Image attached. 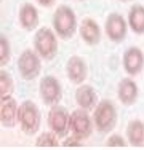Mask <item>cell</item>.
Segmentation results:
<instances>
[{
	"instance_id": "11",
	"label": "cell",
	"mask_w": 144,
	"mask_h": 150,
	"mask_svg": "<svg viewBox=\"0 0 144 150\" xmlns=\"http://www.w3.org/2000/svg\"><path fill=\"white\" fill-rule=\"evenodd\" d=\"M144 67V54L139 48L131 46L123 54V69L128 75H138Z\"/></svg>"
},
{
	"instance_id": "14",
	"label": "cell",
	"mask_w": 144,
	"mask_h": 150,
	"mask_svg": "<svg viewBox=\"0 0 144 150\" xmlns=\"http://www.w3.org/2000/svg\"><path fill=\"white\" fill-rule=\"evenodd\" d=\"M80 37L83 38L85 43L88 45H96L101 38V30L99 26L96 24V21H93L91 18H86L83 19L80 26Z\"/></svg>"
},
{
	"instance_id": "5",
	"label": "cell",
	"mask_w": 144,
	"mask_h": 150,
	"mask_svg": "<svg viewBox=\"0 0 144 150\" xmlns=\"http://www.w3.org/2000/svg\"><path fill=\"white\" fill-rule=\"evenodd\" d=\"M40 56L37 51L24 50L18 59V72L24 80H34L40 74Z\"/></svg>"
},
{
	"instance_id": "17",
	"label": "cell",
	"mask_w": 144,
	"mask_h": 150,
	"mask_svg": "<svg viewBox=\"0 0 144 150\" xmlns=\"http://www.w3.org/2000/svg\"><path fill=\"white\" fill-rule=\"evenodd\" d=\"M127 137L133 147H143L144 145V123L141 120H133L128 123Z\"/></svg>"
},
{
	"instance_id": "1",
	"label": "cell",
	"mask_w": 144,
	"mask_h": 150,
	"mask_svg": "<svg viewBox=\"0 0 144 150\" xmlns=\"http://www.w3.org/2000/svg\"><path fill=\"white\" fill-rule=\"evenodd\" d=\"M53 27H55L58 37L71 38L77 29V18H75V13L72 11V8L61 5L53 16Z\"/></svg>"
},
{
	"instance_id": "25",
	"label": "cell",
	"mask_w": 144,
	"mask_h": 150,
	"mask_svg": "<svg viewBox=\"0 0 144 150\" xmlns=\"http://www.w3.org/2000/svg\"><path fill=\"white\" fill-rule=\"evenodd\" d=\"M122 2H128V0H122Z\"/></svg>"
},
{
	"instance_id": "9",
	"label": "cell",
	"mask_w": 144,
	"mask_h": 150,
	"mask_svg": "<svg viewBox=\"0 0 144 150\" xmlns=\"http://www.w3.org/2000/svg\"><path fill=\"white\" fill-rule=\"evenodd\" d=\"M18 110H19V105L16 104V101H14L11 96L0 98V121H2L3 126L11 128L16 125Z\"/></svg>"
},
{
	"instance_id": "16",
	"label": "cell",
	"mask_w": 144,
	"mask_h": 150,
	"mask_svg": "<svg viewBox=\"0 0 144 150\" xmlns=\"http://www.w3.org/2000/svg\"><path fill=\"white\" fill-rule=\"evenodd\" d=\"M19 24L26 30H32L37 27L38 24V13L34 5L31 3H24L19 10Z\"/></svg>"
},
{
	"instance_id": "24",
	"label": "cell",
	"mask_w": 144,
	"mask_h": 150,
	"mask_svg": "<svg viewBox=\"0 0 144 150\" xmlns=\"http://www.w3.org/2000/svg\"><path fill=\"white\" fill-rule=\"evenodd\" d=\"M38 3H40L42 6H51L53 3H55V0H37Z\"/></svg>"
},
{
	"instance_id": "21",
	"label": "cell",
	"mask_w": 144,
	"mask_h": 150,
	"mask_svg": "<svg viewBox=\"0 0 144 150\" xmlns=\"http://www.w3.org/2000/svg\"><path fill=\"white\" fill-rule=\"evenodd\" d=\"M10 61V43L5 35H0V66H5Z\"/></svg>"
},
{
	"instance_id": "19",
	"label": "cell",
	"mask_w": 144,
	"mask_h": 150,
	"mask_svg": "<svg viewBox=\"0 0 144 150\" xmlns=\"http://www.w3.org/2000/svg\"><path fill=\"white\" fill-rule=\"evenodd\" d=\"M58 137H59V136L56 133H53V131L43 133V134L38 136L35 145H37V147H58Z\"/></svg>"
},
{
	"instance_id": "4",
	"label": "cell",
	"mask_w": 144,
	"mask_h": 150,
	"mask_svg": "<svg viewBox=\"0 0 144 150\" xmlns=\"http://www.w3.org/2000/svg\"><path fill=\"white\" fill-rule=\"evenodd\" d=\"M96 129L101 133H107V131L114 129L115 121H117V110L115 105L110 101H101L95 109V115H93Z\"/></svg>"
},
{
	"instance_id": "7",
	"label": "cell",
	"mask_w": 144,
	"mask_h": 150,
	"mask_svg": "<svg viewBox=\"0 0 144 150\" xmlns=\"http://www.w3.org/2000/svg\"><path fill=\"white\" fill-rule=\"evenodd\" d=\"M48 126L58 136H64L71 129V115L64 107L55 105L48 113Z\"/></svg>"
},
{
	"instance_id": "6",
	"label": "cell",
	"mask_w": 144,
	"mask_h": 150,
	"mask_svg": "<svg viewBox=\"0 0 144 150\" xmlns=\"http://www.w3.org/2000/svg\"><path fill=\"white\" fill-rule=\"evenodd\" d=\"M71 131L74 133V136H77L82 141L90 137V134L93 131V123L85 109L80 107V109L74 110L71 113Z\"/></svg>"
},
{
	"instance_id": "18",
	"label": "cell",
	"mask_w": 144,
	"mask_h": 150,
	"mask_svg": "<svg viewBox=\"0 0 144 150\" xmlns=\"http://www.w3.org/2000/svg\"><path fill=\"white\" fill-rule=\"evenodd\" d=\"M128 26L135 34H144V6L135 5L128 13Z\"/></svg>"
},
{
	"instance_id": "3",
	"label": "cell",
	"mask_w": 144,
	"mask_h": 150,
	"mask_svg": "<svg viewBox=\"0 0 144 150\" xmlns=\"http://www.w3.org/2000/svg\"><path fill=\"white\" fill-rule=\"evenodd\" d=\"M18 123L26 134H34L40 126V112L32 101H24L18 110Z\"/></svg>"
},
{
	"instance_id": "2",
	"label": "cell",
	"mask_w": 144,
	"mask_h": 150,
	"mask_svg": "<svg viewBox=\"0 0 144 150\" xmlns=\"http://www.w3.org/2000/svg\"><path fill=\"white\" fill-rule=\"evenodd\" d=\"M34 48L38 56L43 59H53L58 53V38L56 32L48 27H42L37 30L34 37Z\"/></svg>"
},
{
	"instance_id": "12",
	"label": "cell",
	"mask_w": 144,
	"mask_h": 150,
	"mask_svg": "<svg viewBox=\"0 0 144 150\" xmlns=\"http://www.w3.org/2000/svg\"><path fill=\"white\" fill-rule=\"evenodd\" d=\"M67 77L72 83L80 85L83 83V80L86 78V62L78 56H72V58L67 61Z\"/></svg>"
},
{
	"instance_id": "10",
	"label": "cell",
	"mask_w": 144,
	"mask_h": 150,
	"mask_svg": "<svg viewBox=\"0 0 144 150\" xmlns=\"http://www.w3.org/2000/svg\"><path fill=\"white\" fill-rule=\"evenodd\" d=\"M127 21L123 19V16L112 13L106 19V34L112 42H122L127 35Z\"/></svg>"
},
{
	"instance_id": "13",
	"label": "cell",
	"mask_w": 144,
	"mask_h": 150,
	"mask_svg": "<svg viewBox=\"0 0 144 150\" xmlns=\"http://www.w3.org/2000/svg\"><path fill=\"white\" fill-rule=\"evenodd\" d=\"M117 94H118V99H120L122 104H125V105L135 104L136 98H138V85L131 78H123L118 83Z\"/></svg>"
},
{
	"instance_id": "22",
	"label": "cell",
	"mask_w": 144,
	"mask_h": 150,
	"mask_svg": "<svg viewBox=\"0 0 144 150\" xmlns=\"http://www.w3.org/2000/svg\"><path fill=\"white\" fill-rule=\"evenodd\" d=\"M106 145H107V147H125L127 142H125V139L122 137V136L114 134V136H110V137H109V141L106 142Z\"/></svg>"
},
{
	"instance_id": "23",
	"label": "cell",
	"mask_w": 144,
	"mask_h": 150,
	"mask_svg": "<svg viewBox=\"0 0 144 150\" xmlns=\"http://www.w3.org/2000/svg\"><path fill=\"white\" fill-rule=\"evenodd\" d=\"M80 141H82V139H78L77 136H74V137L67 139L63 145H64V147H82V142Z\"/></svg>"
},
{
	"instance_id": "20",
	"label": "cell",
	"mask_w": 144,
	"mask_h": 150,
	"mask_svg": "<svg viewBox=\"0 0 144 150\" xmlns=\"http://www.w3.org/2000/svg\"><path fill=\"white\" fill-rule=\"evenodd\" d=\"M13 91V80L5 70L0 72V98H5V96H10Z\"/></svg>"
},
{
	"instance_id": "15",
	"label": "cell",
	"mask_w": 144,
	"mask_h": 150,
	"mask_svg": "<svg viewBox=\"0 0 144 150\" xmlns=\"http://www.w3.org/2000/svg\"><path fill=\"white\" fill-rule=\"evenodd\" d=\"M75 102L78 104V107L85 110H90L96 105V93L90 85H82L77 88L75 91Z\"/></svg>"
},
{
	"instance_id": "8",
	"label": "cell",
	"mask_w": 144,
	"mask_h": 150,
	"mask_svg": "<svg viewBox=\"0 0 144 150\" xmlns=\"http://www.w3.org/2000/svg\"><path fill=\"white\" fill-rule=\"evenodd\" d=\"M40 96L45 104H48V105L58 104L61 101V96H63L59 81L55 77H51V75L43 77L40 81Z\"/></svg>"
}]
</instances>
